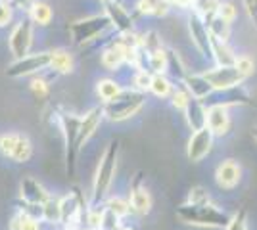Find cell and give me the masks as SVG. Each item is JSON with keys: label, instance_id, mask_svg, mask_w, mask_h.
<instances>
[{"label": "cell", "instance_id": "obj_17", "mask_svg": "<svg viewBox=\"0 0 257 230\" xmlns=\"http://www.w3.org/2000/svg\"><path fill=\"white\" fill-rule=\"evenodd\" d=\"M27 16L31 18V22L35 23V25L46 27V25H50V22H52L54 10L48 2H44V0H35L31 4V8L27 10Z\"/></svg>", "mask_w": 257, "mask_h": 230}, {"label": "cell", "instance_id": "obj_10", "mask_svg": "<svg viewBox=\"0 0 257 230\" xmlns=\"http://www.w3.org/2000/svg\"><path fill=\"white\" fill-rule=\"evenodd\" d=\"M104 12L111 22V27H115L117 33H133V18L123 6L119 0H109L104 4Z\"/></svg>", "mask_w": 257, "mask_h": 230}, {"label": "cell", "instance_id": "obj_5", "mask_svg": "<svg viewBox=\"0 0 257 230\" xmlns=\"http://www.w3.org/2000/svg\"><path fill=\"white\" fill-rule=\"evenodd\" d=\"M50 62H52V50L50 52H33V54H27L23 58H18L14 60L8 69H6V75L12 77V79H22V77H31L35 73H41L44 69L50 67Z\"/></svg>", "mask_w": 257, "mask_h": 230}, {"label": "cell", "instance_id": "obj_9", "mask_svg": "<svg viewBox=\"0 0 257 230\" xmlns=\"http://www.w3.org/2000/svg\"><path fill=\"white\" fill-rule=\"evenodd\" d=\"M213 131L209 127H204V129H198L194 131L192 138L188 142V159L198 163L200 159H204L205 155L211 150V144H213Z\"/></svg>", "mask_w": 257, "mask_h": 230}, {"label": "cell", "instance_id": "obj_31", "mask_svg": "<svg viewBox=\"0 0 257 230\" xmlns=\"http://www.w3.org/2000/svg\"><path fill=\"white\" fill-rule=\"evenodd\" d=\"M234 66L244 77H249L253 73V69H255V64H253V60L249 56H238L234 60Z\"/></svg>", "mask_w": 257, "mask_h": 230}, {"label": "cell", "instance_id": "obj_23", "mask_svg": "<svg viewBox=\"0 0 257 230\" xmlns=\"http://www.w3.org/2000/svg\"><path fill=\"white\" fill-rule=\"evenodd\" d=\"M121 90H123L121 85H119L117 81H113V79H100L96 83V94L104 104L115 98Z\"/></svg>", "mask_w": 257, "mask_h": 230}, {"label": "cell", "instance_id": "obj_1", "mask_svg": "<svg viewBox=\"0 0 257 230\" xmlns=\"http://www.w3.org/2000/svg\"><path fill=\"white\" fill-rule=\"evenodd\" d=\"M117 152H119V142L113 140L109 142L106 148V152L102 155L100 163L96 167V175L92 180V201L98 203L107 196L113 176H115V169H117Z\"/></svg>", "mask_w": 257, "mask_h": 230}, {"label": "cell", "instance_id": "obj_27", "mask_svg": "<svg viewBox=\"0 0 257 230\" xmlns=\"http://www.w3.org/2000/svg\"><path fill=\"white\" fill-rule=\"evenodd\" d=\"M18 138H20V132H4V134L0 136V153H2L4 157L10 159L12 152H14L16 144H18Z\"/></svg>", "mask_w": 257, "mask_h": 230}, {"label": "cell", "instance_id": "obj_30", "mask_svg": "<svg viewBox=\"0 0 257 230\" xmlns=\"http://www.w3.org/2000/svg\"><path fill=\"white\" fill-rule=\"evenodd\" d=\"M14 10H16V6L10 0H0V27L10 25V22L14 20Z\"/></svg>", "mask_w": 257, "mask_h": 230}, {"label": "cell", "instance_id": "obj_26", "mask_svg": "<svg viewBox=\"0 0 257 230\" xmlns=\"http://www.w3.org/2000/svg\"><path fill=\"white\" fill-rule=\"evenodd\" d=\"M60 219H62L60 199H54V197H50V199H48V201L43 205V220L56 224V222H60Z\"/></svg>", "mask_w": 257, "mask_h": 230}, {"label": "cell", "instance_id": "obj_15", "mask_svg": "<svg viewBox=\"0 0 257 230\" xmlns=\"http://www.w3.org/2000/svg\"><path fill=\"white\" fill-rule=\"evenodd\" d=\"M228 111L223 104H215L207 110V127L213 131V134H225L228 131Z\"/></svg>", "mask_w": 257, "mask_h": 230}, {"label": "cell", "instance_id": "obj_37", "mask_svg": "<svg viewBox=\"0 0 257 230\" xmlns=\"http://www.w3.org/2000/svg\"><path fill=\"white\" fill-rule=\"evenodd\" d=\"M244 2V6H246V12L247 16H249V20L255 23L257 27V0H242Z\"/></svg>", "mask_w": 257, "mask_h": 230}, {"label": "cell", "instance_id": "obj_11", "mask_svg": "<svg viewBox=\"0 0 257 230\" xmlns=\"http://www.w3.org/2000/svg\"><path fill=\"white\" fill-rule=\"evenodd\" d=\"M60 207H62V219L60 222L64 224L65 230H75L77 222L83 219V209L81 203L77 201V194H67L60 199Z\"/></svg>", "mask_w": 257, "mask_h": 230}, {"label": "cell", "instance_id": "obj_4", "mask_svg": "<svg viewBox=\"0 0 257 230\" xmlns=\"http://www.w3.org/2000/svg\"><path fill=\"white\" fill-rule=\"evenodd\" d=\"M179 217L190 224H198V226H226L230 222L225 213H221L219 209L207 205V203L182 205L179 209Z\"/></svg>", "mask_w": 257, "mask_h": 230}, {"label": "cell", "instance_id": "obj_32", "mask_svg": "<svg viewBox=\"0 0 257 230\" xmlns=\"http://www.w3.org/2000/svg\"><path fill=\"white\" fill-rule=\"evenodd\" d=\"M152 77H154V75H150L146 69H139V71H137V75H135V79H133V83H135L137 90H142V92L150 90Z\"/></svg>", "mask_w": 257, "mask_h": 230}, {"label": "cell", "instance_id": "obj_16", "mask_svg": "<svg viewBox=\"0 0 257 230\" xmlns=\"http://www.w3.org/2000/svg\"><path fill=\"white\" fill-rule=\"evenodd\" d=\"M184 113H186V119H188V125L192 127V131L207 127V110H204V106L200 104L198 98H194V96L190 98Z\"/></svg>", "mask_w": 257, "mask_h": 230}, {"label": "cell", "instance_id": "obj_3", "mask_svg": "<svg viewBox=\"0 0 257 230\" xmlns=\"http://www.w3.org/2000/svg\"><path fill=\"white\" fill-rule=\"evenodd\" d=\"M109 27H111V22L104 12V14H96V16H90V18L71 23L69 31H71V39L77 46H86V44L94 43Z\"/></svg>", "mask_w": 257, "mask_h": 230}, {"label": "cell", "instance_id": "obj_40", "mask_svg": "<svg viewBox=\"0 0 257 230\" xmlns=\"http://www.w3.org/2000/svg\"><path fill=\"white\" fill-rule=\"evenodd\" d=\"M119 2H123V0H119Z\"/></svg>", "mask_w": 257, "mask_h": 230}, {"label": "cell", "instance_id": "obj_24", "mask_svg": "<svg viewBox=\"0 0 257 230\" xmlns=\"http://www.w3.org/2000/svg\"><path fill=\"white\" fill-rule=\"evenodd\" d=\"M209 23H207V27H209V33L213 39L217 41H223L226 43V39H228V35H230V23L225 22L223 18H219L217 14H209Z\"/></svg>", "mask_w": 257, "mask_h": 230}, {"label": "cell", "instance_id": "obj_21", "mask_svg": "<svg viewBox=\"0 0 257 230\" xmlns=\"http://www.w3.org/2000/svg\"><path fill=\"white\" fill-rule=\"evenodd\" d=\"M31 157H33L31 140H29L25 134L20 132V138H18V144H16V148H14V152H12L10 159L16 161V163H27Z\"/></svg>", "mask_w": 257, "mask_h": 230}, {"label": "cell", "instance_id": "obj_36", "mask_svg": "<svg viewBox=\"0 0 257 230\" xmlns=\"http://www.w3.org/2000/svg\"><path fill=\"white\" fill-rule=\"evenodd\" d=\"M226 230H246V219H244V211L240 215H236L234 219L226 224Z\"/></svg>", "mask_w": 257, "mask_h": 230}, {"label": "cell", "instance_id": "obj_8", "mask_svg": "<svg viewBox=\"0 0 257 230\" xmlns=\"http://www.w3.org/2000/svg\"><path fill=\"white\" fill-rule=\"evenodd\" d=\"M104 117H106V115H104V106H96V108L88 110L85 115L81 117L79 131H77V142H75L77 152L94 136V132L98 131V127H100V123H102Z\"/></svg>", "mask_w": 257, "mask_h": 230}, {"label": "cell", "instance_id": "obj_20", "mask_svg": "<svg viewBox=\"0 0 257 230\" xmlns=\"http://www.w3.org/2000/svg\"><path fill=\"white\" fill-rule=\"evenodd\" d=\"M186 88L190 90V94H192L194 98H198V100L205 98V96L213 90V87L209 85V81H207L204 75L186 77Z\"/></svg>", "mask_w": 257, "mask_h": 230}, {"label": "cell", "instance_id": "obj_28", "mask_svg": "<svg viewBox=\"0 0 257 230\" xmlns=\"http://www.w3.org/2000/svg\"><path fill=\"white\" fill-rule=\"evenodd\" d=\"M107 209L117 215V217H125L128 211H131V201L128 199H121V197H111L107 201Z\"/></svg>", "mask_w": 257, "mask_h": 230}, {"label": "cell", "instance_id": "obj_18", "mask_svg": "<svg viewBox=\"0 0 257 230\" xmlns=\"http://www.w3.org/2000/svg\"><path fill=\"white\" fill-rule=\"evenodd\" d=\"M75 67V60L64 48L52 50V62H50V69L54 71V75H69Z\"/></svg>", "mask_w": 257, "mask_h": 230}, {"label": "cell", "instance_id": "obj_2", "mask_svg": "<svg viewBox=\"0 0 257 230\" xmlns=\"http://www.w3.org/2000/svg\"><path fill=\"white\" fill-rule=\"evenodd\" d=\"M144 106L142 90H121L113 100L104 104V115L109 121H125Z\"/></svg>", "mask_w": 257, "mask_h": 230}, {"label": "cell", "instance_id": "obj_6", "mask_svg": "<svg viewBox=\"0 0 257 230\" xmlns=\"http://www.w3.org/2000/svg\"><path fill=\"white\" fill-rule=\"evenodd\" d=\"M33 25L31 18L25 14L20 22L14 25L10 37H8V44H10V52L12 56L18 60L23 56L31 54V46H33Z\"/></svg>", "mask_w": 257, "mask_h": 230}, {"label": "cell", "instance_id": "obj_25", "mask_svg": "<svg viewBox=\"0 0 257 230\" xmlns=\"http://www.w3.org/2000/svg\"><path fill=\"white\" fill-rule=\"evenodd\" d=\"M150 90L158 96V98H167V96L173 92V85H171V81L163 75V73H158V75L152 77Z\"/></svg>", "mask_w": 257, "mask_h": 230}, {"label": "cell", "instance_id": "obj_38", "mask_svg": "<svg viewBox=\"0 0 257 230\" xmlns=\"http://www.w3.org/2000/svg\"><path fill=\"white\" fill-rule=\"evenodd\" d=\"M121 230H133V228H131V226H125V228H121Z\"/></svg>", "mask_w": 257, "mask_h": 230}, {"label": "cell", "instance_id": "obj_29", "mask_svg": "<svg viewBox=\"0 0 257 230\" xmlns=\"http://www.w3.org/2000/svg\"><path fill=\"white\" fill-rule=\"evenodd\" d=\"M29 88H31L33 96L39 100H44L46 96H48V92H50V88H48V83L44 81L43 77H35L31 81V85H29Z\"/></svg>", "mask_w": 257, "mask_h": 230}, {"label": "cell", "instance_id": "obj_19", "mask_svg": "<svg viewBox=\"0 0 257 230\" xmlns=\"http://www.w3.org/2000/svg\"><path fill=\"white\" fill-rule=\"evenodd\" d=\"M128 201H131V209H133L135 213H139V215L150 213L152 197H150V192H148L146 188H135V190L131 192V196H128Z\"/></svg>", "mask_w": 257, "mask_h": 230}, {"label": "cell", "instance_id": "obj_39", "mask_svg": "<svg viewBox=\"0 0 257 230\" xmlns=\"http://www.w3.org/2000/svg\"><path fill=\"white\" fill-rule=\"evenodd\" d=\"M253 132H255V138H257V129H255V131H253Z\"/></svg>", "mask_w": 257, "mask_h": 230}, {"label": "cell", "instance_id": "obj_12", "mask_svg": "<svg viewBox=\"0 0 257 230\" xmlns=\"http://www.w3.org/2000/svg\"><path fill=\"white\" fill-rule=\"evenodd\" d=\"M188 25H190V33H192V39L196 46L204 52V54H213L211 52V33H209V27L207 23L202 22L200 14H192L190 20H188Z\"/></svg>", "mask_w": 257, "mask_h": 230}, {"label": "cell", "instance_id": "obj_35", "mask_svg": "<svg viewBox=\"0 0 257 230\" xmlns=\"http://www.w3.org/2000/svg\"><path fill=\"white\" fill-rule=\"evenodd\" d=\"M188 201L190 203H207V192L204 188H192L190 190V196H188Z\"/></svg>", "mask_w": 257, "mask_h": 230}, {"label": "cell", "instance_id": "obj_34", "mask_svg": "<svg viewBox=\"0 0 257 230\" xmlns=\"http://www.w3.org/2000/svg\"><path fill=\"white\" fill-rule=\"evenodd\" d=\"M190 98H192V94H188V92H184V90H175V92H173V106H175L177 110H186Z\"/></svg>", "mask_w": 257, "mask_h": 230}, {"label": "cell", "instance_id": "obj_14", "mask_svg": "<svg viewBox=\"0 0 257 230\" xmlns=\"http://www.w3.org/2000/svg\"><path fill=\"white\" fill-rule=\"evenodd\" d=\"M217 184L221 188H234L240 180V165L234 159H226L217 167Z\"/></svg>", "mask_w": 257, "mask_h": 230}, {"label": "cell", "instance_id": "obj_22", "mask_svg": "<svg viewBox=\"0 0 257 230\" xmlns=\"http://www.w3.org/2000/svg\"><path fill=\"white\" fill-rule=\"evenodd\" d=\"M10 230H41V219L27 211H20L12 219Z\"/></svg>", "mask_w": 257, "mask_h": 230}, {"label": "cell", "instance_id": "obj_7", "mask_svg": "<svg viewBox=\"0 0 257 230\" xmlns=\"http://www.w3.org/2000/svg\"><path fill=\"white\" fill-rule=\"evenodd\" d=\"M204 77L209 81V85L213 87V90H228V88H234L246 79V77L236 69V66H219V67H215V69L205 71Z\"/></svg>", "mask_w": 257, "mask_h": 230}, {"label": "cell", "instance_id": "obj_13", "mask_svg": "<svg viewBox=\"0 0 257 230\" xmlns=\"http://www.w3.org/2000/svg\"><path fill=\"white\" fill-rule=\"evenodd\" d=\"M22 197L31 205H44L50 199V194L44 190V186L39 180L27 176L22 180Z\"/></svg>", "mask_w": 257, "mask_h": 230}, {"label": "cell", "instance_id": "obj_33", "mask_svg": "<svg viewBox=\"0 0 257 230\" xmlns=\"http://www.w3.org/2000/svg\"><path fill=\"white\" fill-rule=\"evenodd\" d=\"M215 14L228 23H232L236 20V8H234V4H230V2H221Z\"/></svg>", "mask_w": 257, "mask_h": 230}]
</instances>
